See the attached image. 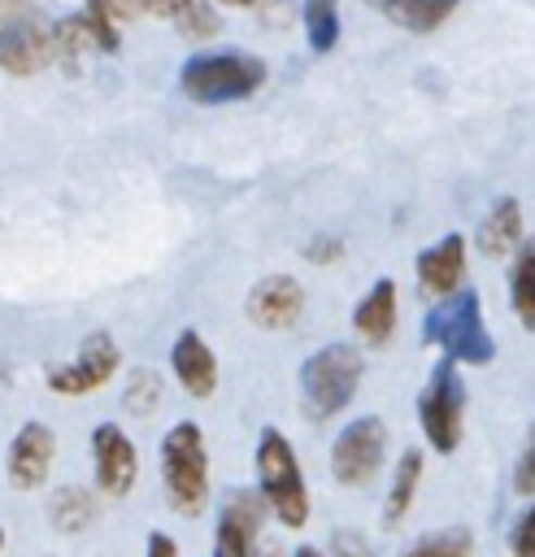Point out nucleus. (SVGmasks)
Instances as JSON below:
<instances>
[{
	"mask_svg": "<svg viewBox=\"0 0 535 557\" xmlns=\"http://www.w3.org/2000/svg\"><path fill=\"white\" fill-rule=\"evenodd\" d=\"M365 361L352 344H326L300 366V409L309 422L335 418L361 387Z\"/></svg>",
	"mask_w": 535,
	"mask_h": 557,
	"instance_id": "7ed1b4c3",
	"label": "nucleus"
},
{
	"mask_svg": "<svg viewBox=\"0 0 535 557\" xmlns=\"http://www.w3.org/2000/svg\"><path fill=\"white\" fill-rule=\"evenodd\" d=\"M117 52V30L109 17L100 13H78V17H65L52 35V52H61L65 61H78V52Z\"/></svg>",
	"mask_w": 535,
	"mask_h": 557,
	"instance_id": "f3484780",
	"label": "nucleus"
},
{
	"mask_svg": "<svg viewBox=\"0 0 535 557\" xmlns=\"http://www.w3.org/2000/svg\"><path fill=\"white\" fill-rule=\"evenodd\" d=\"M252 466H257V496L265 500V509L283 527L300 531L309 522V487H304V474H300V461H296V448L287 444V435L265 426L257 435Z\"/></svg>",
	"mask_w": 535,
	"mask_h": 557,
	"instance_id": "f257e3e1",
	"label": "nucleus"
},
{
	"mask_svg": "<svg viewBox=\"0 0 535 557\" xmlns=\"http://www.w3.org/2000/svg\"><path fill=\"white\" fill-rule=\"evenodd\" d=\"M0 553H4V527H0Z\"/></svg>",
	"mask_w": 535,
	"mask_h": 557,
	"instance_id": "f704fd0d",
	"label": "nucleus"
},
{
	"mask_svg": "<svg viewBox=\"0 0 535 557\" xmlns=\"http://www.w3.org/2000/svg\"><path fill=\"white\" fill-rule=\"evenodd\" d=\"M96 513H100L96 496H91L87 487H78V483L57 487L52 500H48V522H52L61 535H78V531H87V527L96 522Z\"/></svg>",
	"mask_w": 535,
	"mask_h": 557,
	"instance_id": "aec40b11",
	"label": "nucleus"
},
{
	"mask_svg": "<svg viewBox=\"0 0 535 557\" xmlns=\"http://www.w3.org/2000/svg\"><path fill=\"white\" fill-rule=\"evenodd\" d=\"M344 248H339V239H313V248H309V261H335Z\"/></svg>",
	"mask_w": 535,
	"mask_h": 557,
	"instance_id": "2f4dec72",
	"label": "nucleus"
},
{
	"mask_svg": "<svg viewBox=\"0 0 535 557\" xmlns=\"http://www.w3.org/2000/svg\"><path fill=\"white\" fill-rule=\"evenodd\" d=\"M326 557H374V548L365 544L361 531H335L331 535V553Z\"/></svg>",
	"mask_w": 535,
	"mask_h": 557,
	"instance_id": "c756f323",
	"label": "nucleus"
},
{
	"mask_svg": "<svg viewBox=\"0 0 535 557\" xmlns=\"http://www.w3.org/2000/svg\"><path fill=\"white\" fill-rule=\"evenodd\" d=\"M170 0H87L91 13L117 22V17H139V13H165Z\"/></svg>",
	"mask_w": 535,
	"mask_h": 557,
	"instance_id": "bb28decb",
	"label": "nucleus"
},
{
	"mask_svg": "<svg viewBox=\"0 0 535 557\" xmlns=\"http://www.w3.org/2000/svg\"><path fill=\"white\" fill-rule=\"evenodd\" d=\"M418 422L435 453H457L461 422H465V387H461L452 361H439L431 370L426 387L418 392Z\"/></svg>",
	"mask_w": 535,
	"mask_h": 557,
	"instance_id": "423d86ee",
	"label": "nucleus"
},
{
	"mask_svg": "<svg viewBox=\"0 0 535 557\" xmlns=\"http://www.w3.org/2000/svg\"><path fill=\"white\" fill-rule=\"evenodd\" d=\"M57 461V435L48 422H22L4 453V474L17 492H35Z\"/></svg>",
	"mask_w": 535,
	"mask_h": 557,
	"instance_id": "9b49d317",
	"label": "nucleus"
},
{
	"mask_svg": "<svg viewBox=\"0 0 535 557\" xmlns=\"http://www.w3.org/2000/svg\"><path fill=\"white\" fill-rule=\"evenodd\" d=\"M265 83V61L261 57H248V52H196L183 74H178V87L187 100L196 104H226V100H244L252 96L257 87Z\"/></svg>",
	"mask_w": 535,
	"mask_h": 557,
	"instance_id": "39448f33",
	"label": "nucleus"
},
{
	"mask_svg": "<svg viewBox=\"0 0 535 557\" xmlns=\"http://www.w3.org/2000/svg\"><path fill=\"white\" fill-rule=\"evenodd\" d=\"M422 487V453L418 448H405L396 470H391V483H387V505H383V527H400L413 496Z\"/></svg>",
	"mask_w": 535,
	"mask_h": 557,
	"instance_id": "6ab92c4d",
	"label": "nucleus"
},
{
	"mask_svg": "<svg viewBox=\"0 0 535 557\" xmlns=\"http://www.w3.org/2000/svg\"><path fill=\"white\" fill-rule=\"evenodd\" d=\"M91 474H96V487L117 500L135 487V474H139V457H135V444L130 435L117 426V422H100L91 431Z\"/></svg>",
	"mask_w": 535,
	"mask_h": 557,
	"instance_id": "1a4fd4ad",
	"label": "nucleus"
},
{
	"mask_svg": "<svg viewBox=\"0 0 535 557\" xmlns=\"http://www.w3.org/2000/svg\"><path fill=\"white\" fill-rule=\"evenodd\" d=\"M470 553H474L470 527H444V531H431L418 544H409L400 557H470Z\"/></svg>",
	"mask_w": 535,
	"mask_h": 557,
	"instance_id": "393cba45",
	"label": "nucleus"
},
{
	"mask_svg": "<svg viewBox=\"0 0 535 557\" xmlns=\"http://www.w3.org/2000/svg\"><path fill=\"white\" fill-rule=\"evenodd\" d=\"M509 553L513 557H535V505L513 522V535H509Z\"/></svg>",
	"mask_w": 535,
	"mask_h": 557,
	"instance_id": "c85d7f7f",
	"label": "nucleus"
},
{
	"mask_svg": "<svg viewBox=\"0 0 535 557\" xmlns=\"http://www.w3.org/2000/svg\"><path fill=\"white\" fill-rule=\"evenodd\" d=\"M161 487L170 505L196 518L209 505V448L196 422H174L161 440Z\"/></svg>",
	"mask_w": 535,
	"mask_h": 557,
	"instance_id": "20e7f679",
	"label": "nucleus"
},
{
	"mask_svg": "<svg viewBox=\"0 0 535 557\" xmlns=\"http://www.w3.org/2000/svg\"><path fill=\"white\" fill-rule=\"evenodd\" d=\"M383 457H387V426H383V418L365 413V418H352L335 435V444H331V474L344 487H365L383 470Z\"/></svg>",
	"mask_w": 535,
	"mask_h": 557,
	"instance_id": "0eeeda50",
	"label": "nucleus"
},
{
	"mask_svg": "<svg viewBox=\"0 0 535 557\" xmlns=\"http://www.w3.org/2000/svg\"><path fill=\"white\" fill-rule=\"evenodd\" d=\"M117 366H122V352H117L113 335L109 331H91L83 339V348L74 352V361H52L43 370V379H48V387L57 396H87V392L104 387L117 374Z\"/></svg>",
	"mask_w": 535,
	"mask_h": 557,
	"instance_id": "6e6552de",
	"label": "nucleus"
},
{
	"mask_svg": "<svg viewBox=\"0 0 535 557\" xmlns=\"http://www.w3.org/2000/svg\"><path fill=\"white\" fill-rule=\"evenodd\" d=\"M122 405H126V413L148 418V413L161 405V374H157V370H135V374L126 379Z\"/></svg>",
	"mask_w": 535,
	"mask_h": 557,
	"instance_id": "a878e982",
	"label": "nucleus"
},
{
	"mask_svg": "<svg viewBox=\"0 0 535 557\" xmlns=\"http://www.w3.org/2000/svg\"><path fill=\"white\" fill-rule=\"evenodd\" d=\"M396 305H400V292L391 278H378L352 309V331L370 344V348H383L396 331Z\"/></svg>",
	"mask_w": 535,
	"mask_h": 557,
	"instance_id": "dca6fc26",
	"label": "nucleus"
},
{
	"mask_svg": "<svg viewBox=\"0 0 535 557\" xmlns=\"http://www.w3.org/2000/svg\"><path fill=\"white\" fill-rule=\"evenodd\" d=\"M513 244H522V209H518L513 196H505V200H496V205L487 209V218L478 222V248H483L487 257H505Z\"/></svg>",
	"mask_w": 535,
	"mask_h": 557,
	"instance_id": "a211bd4d",
	"label": "nucleus"
},
{
	"mask_svg": "<svg viewBox=\"0 0 535 557\" xmlns=\"http://www.w3.org/2000/svg\"><path fill=\"white\" fill-rule=\"evenodd\" d=\"M144 557H178V544H174L165 531H152V535H148V548H144Z\"/></svg>",
	"mask_w": 535,
	"mask_h": 557,
	"instance_id": "7c9ffc66",
	"label": "nucleus"
},
{
	"mask_svg": "<svg viewBox=\"0 0 535 557\" xmlns=\"http://www.w3.org/2000/svg\"><path fill=\"white\" fill-rule=\"evenodd\" d=\"M509 300L526 331H535V239L518 248V261L509 270Z\"/></svg>",
	"mask_w": 535,
	"mask_h": 557,
	"instance_id": "4be33fe9",
	"label": "nucleus"
},
{
	"mask_svg": "<svg viewBox=\"0 0 535 557\" xmlns=\"http://www.w3.org/2000/svg\"><path fill=\"white\" fill-rule=\"evenodd\" d=\"M52 57V35L30 22V17H17V22H4L0 26V70L4 74H35L43 61Z\"/></svg>",
	"mask_w": 535,
	"mask_h": 557,
	"instance_id": "4468645a",
	"label": "nucleus"
},
{
	"mask_svg": "<svg viewBox=\"0 0 535 557\" xmlns=\"http://www.w3.org/2000/svg\"><path fill=\"white\" fill-rule=\"evenodd\" d=\"M226 4H252V0H226Z\"/></svg>",
	"mask_w": 535,
	"mask_h": 557,
	"instance_id": "72a5a7b5",
	"label": "nucleus"
},
{
	"mask_svg": "<svg viewBox=\"0 0 535 557\" xmlns=\"http://www.w3.org/2000/svg\"><path fill=\"white\" fill-rule=\"evenodd\" d=\"M513 492H518V496H535V431L526 435V444H522V453H518Z\"/></svg>",
	"mask_w": 535,
	"mask_h": 557,
	"instance_id": "cd10ccee",
	"label": "nucleus"
},
{
	"mask_svg": "<svg viewBox=\"0 0 535 557\" xmlns=\"http://www.w3.org/2000/svg\"><path fill=\"white\" fill-rule=\"evenodd\" d=\"M383 17H391L396 26H405V30H435V26H444L448 17H452V9H457V0H370Z\"/></svg>",
	"mask_w": 535,
	"mask_h": 557,
	"instance_id": "412c9836",
	"label": "nucleus"
},
{
	"mask_svg": "<svg viewBox=\"0 0 535 557\" xmlns=\"http://www.w3.org/2000/svg\"><path fill=\"white\" fill-rule=\"evenodd\" d=\"M244 313L248 322H257L261 331H287L300 322L304 313V287L291 278V274H265L248 300H244Z\"/></svg>",
	"mask_w": 535,
	"mask_h": 557,
	"instance_id": "f8f14e48",
	"label": "nucleus"
},
{
	"mask_svg": "<svg viewBox=\"0 0 535 557\" xmlns=\"http://www.w3.org/2000/svg\"><path fill=\"white\" fill-rule=\"evenodd\" d=\"M291 557H318V548H296Z\"/></svg>",
	"mask_w": 535,
	"mask_h": 557,
	"instance_id": "473e14b6",
	"label": "nucleus"
},
{
	"mask_svg": "<svg viewBox=\"0 0 535 557\" xmlns=\"http://www.w3.org/2000/svg\"><path fill=\"white\" fill-rule=\"evenodd\" d=\"M418 270V287L435 300H448L461 292V278H465V239L461 235H444L439 244H431L426 252H418L413 261Z\"/></svg>",
	"mask_w": 535,
	"mask_h": 557,
	"instance_id": "ddd939ff",
	"label": "nucleus"
},
{
	"mask_svg": "<svg viewBox=\"0 0 535 557\" xmlns=\"http://www.w3.org/2000/svg\"><path fill=\"white\" fill-rule=\"evenodd\" d=\"M422 339L444 348V361H452V366H487L496 357V344L483 326L478 292H470V287H461L457 296H448L444 305H435L426 313Z\"/></svg>",
	"mask_w": 535,
	"mask_h": 557,
	"instance_id": "f03ea898",
	"label": "nucleus"
},
{
	"mask_svg": "<svg viewBox=\"0 0 535 557\" xmlns=\"http://www.w3.org/2000/svg\"><path fill=\"white\" fill-rule=\"evenodd\" d=\"M265 500L257 492H231L217 509L213 527V557H257V535H261Z\"/></svg>",
	"mask_w": 535,
	"mask_h": 557,
	"instance_id": "9d476101",
	"label": "nucleus"
},
{
	"mask_svg": "<svg viewBox=\"0 0 535 557\" xmlns=\"http://www.w3.org/2000/svg\"><path fill=\"white\" fill-rule=\"evenodd\" d=\"M304 35L313 52H331L339 39V0H304Z\"/></svg>",
	"mask_w": 535,
	"mask_h": 557,
	"instance_id": "5701e85b",
	"label": "nucleus"
},
{
	"mask_svg": "<svg viewBox=\"0 0 535 557\" xmlns=\"http://www.w3.org/2000/svg\"><path fill=\"white\" fill-rule=\"evenodd\" d=\"M170 366H174V379L183 383L187 396H196V400L213 396V387H217V357L200 339V331H178V339L170 344Z\"/></svg>",
	"mask_w": 535,
	"mask_h": 557,
	"instance_id": "2eb2a0df",
	"label": "nucleus"
},
{
	"mask_svg": "<svg viewBox=\"0 0 535 557\" xmlns=\"http://www.w3.org/2000/svg\"><path fill=\"white\" fill-rule=\"evenodd\" d=\"M165 17L178 26L183 39H209L217 30V13H213L209 0H170Z\"/></svg>",
	"mask_w": 535,
	"mask_h": 557,
	"instance_id": "b1692460",
	"label": "nucleus"
}]
</instances>
